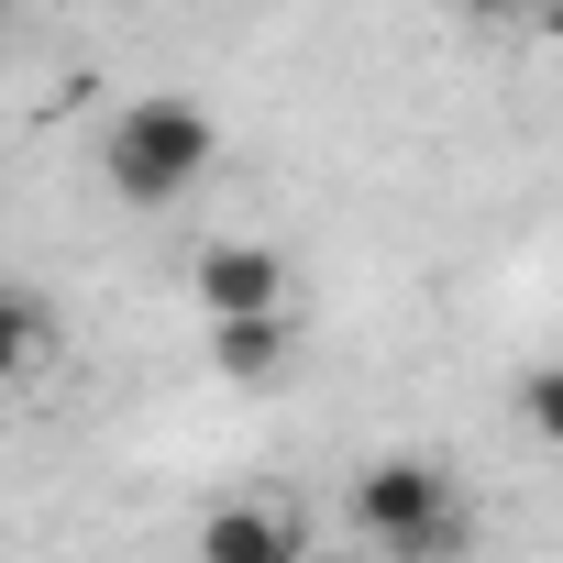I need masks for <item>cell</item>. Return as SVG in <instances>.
<instances>
[{"label": "cell", "instance_id": "6da1fadb", "mask_svg": "<svg viewBox=\"0 0 563 563\" xmlns=\"http://www.w3.org/2000/svg\"><path fill=\"white\" fill-rule=\"evenodd\" d=\"M210 155H221V122H210L199 100H177V89L122 100L111 133H100V177H111V199H133V210L188 199V188L210 177Z\"/></svg>", "mask_w": 563, "mask_h": 563}, {"label": "cell", "instance_id": "7a4b0ae2", "mask_svg": "<svg viewBox=\"0 0 563 563\" xmlns=\"http://www.w3.org/2000/svg\"><path fill=\"white\" fill-rule=\"evenodd\" d=\"M343 508H354V519H365V541H387L398 563H431V552H453V541H464L453 475H442V464H420V453H387V464H365Z\"/></svg>", "mask_w": 563, "mask_h": 563}, {"label": "cell", "instance_id": "3957f363", "mask_svg": "<svg viewBox=\"0 0 563 563\" xmlns=\"http://www.w3.org/2000/svg\"><path fill=\"white\" fill-rule=\"evenodd\" d=\"M188 288H199L210 321H243V310H288V265H276L265 243H210Z\"/></svg>", "mask_w": 563, "mask_h": 563}, {"label": "cell", "instance_id": "277c9868", "mask_svg": "<svg viewBox=\"0 0 563 563\" xmlns=\"http://www.w3.org/2000/svg\"><path fill=\"white\" fill-rule=\"evenodd\" d=\"M299 519L276 508V497H243V508H210L199 519V563H299Z\"/></svg>", "mask_w": 563, "mask_h": 563}, {"label": "cell", "instance_id": "5b68a950", "mask_svg": "<svg viewBox=\"0 0 563 563\" xmlns=\"http://www.w3.org/2000/svg\"><path fill=\"white\" fill-rule=\"evenodd\" d=\"M210 365L232 387H265L276 365H288V310H243V321H210Z\"/></svg>", "mask_w": 563, "mask_h": 563}, {"label": "cell", "instance_id": "8992f818", "mask_svg": "<svg viewBox=\"0 0 563 563\" xmlns=\"http://www.w3.org/2000/svg\"><path fill=\"white\" fill-rule=\"evenodd\" d=\"M34 354H45V310H34L23 288H0V387H12Z\"/></svg>", "mask_w": 563, "mask_h": 563}, {"label": "cell", "instance_id": "52a82bcc", "mask_svg": "<svg viewBox=\"0 0 563 563\" xmlns=\"http://www.w3.org/2000/svg\"><path fill=\"white\" fill-rule=\"evenodd\" d=\"M519 420H530V431H541V442H552V453H563V354H552V365H530V376H519Z\"/></svg>", "mask_w": 563, "mask_h": 563}, {"label": "cell", "instance_id": "ba28073f", "mask_svg": "<svg viewBox=\"0 0 563 563\" xmlns=\"http://www.w3.org/2000/svg\"><path fill=\"white\" fill-rule=\"evenodd\" d=\"M464 12H475V23H519V12H530V0H464Z\"/></svg>", "mask_w": 563, "mask_h": 563}, {"label": "cell", "instance_id": "9c48e42d", "mask_svg": "<svg viewBox=\"0 0 563 563\" xmlns=\"http://www.w3.org/2000/svg\"><path fill=\"white\" fill-rule=\"evenodd\" d=\"M530 12H541V34H563V0H530Z\"/></svg>", "mask_w": 563, "mask_h": 563}, {"label": "cell", "instance_id": "30bf717a", "mask_svg": "<svg viewBox=\"0 0 563 563\" xmlns=\"http://www.w3.org/2000/svg\"><path fill=\"white\" fill-rule=\"evenodd\" d=\"M299 563H343V552H299Z\"/></svg>", "mask_w": 563, "mask_h": 563}]
</instances>
